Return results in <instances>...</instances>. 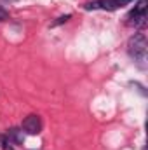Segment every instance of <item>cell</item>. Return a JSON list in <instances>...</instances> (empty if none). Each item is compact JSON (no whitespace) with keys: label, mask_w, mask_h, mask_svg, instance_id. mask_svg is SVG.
Segmentation results:
<instances>
[{"label":"cell","mask_w":148,"mask_h":150,"mask_svg":"<svg viewBox=\"0 0 148 150\" xmlns=\"http://www.w3.org/2000/svg\"><path fill=\"white\" fill-rule=\"evenodd\" d=\"M127 47H129V54H131V58L132 59H136V61H145L147 59V37L143 35V33H134L132 37L129 38V44H127Z\"/></svg>","instance_id":"obj_1"},{"label":"cell","mask_w":148,"mask_h":150,"mask_svg":"<svg viewBox=\"0 0 148 150\" xmlns=\"http://www.w3.org/2000/svg\"><path fill=\"white\" fill-rule=\"evenodd\" d=\"M21 127H23V131L28 133V134H38V133L42 131V120H40L38 115L32 113V115H28V117L23 120Z\"/></svg>","instance_id":"obj_2"},{"label":"cell","mask_w":148,"mask_h":150,"mask_svg":"<svg viewBox=\"0 0 148 150\" xmlns=\"http://www.w3.org/2000/svg\"><path fill=\"white\" fill-rule=\"evenodd\" d=\"M7 138H9V142H11V143H14V145H23V142H25L23 129H18V127H12V129H9V133H7Z\"/></svg>","instance_id":"obj_3"},{"label":"cell","mask_w":148,"mask_h":150,"mask_svg":"<svg viewBox=\"0 0 148 150\" xmlns=\"http://www.w3.org/2000/svg\"><path fill=\"white\" fill-rule=\"evenodd\" d=\"M129 25L131 26H136V28H143L147 25V12H143V14L129 12Z\"/></svg>","instance_id":"obj_4"},{"label":"cell","mask_w":148,"mask_h":150,"mask_svg":"<svg viewBox=\"0 0 148 150\" xmlns=\"http://www.w3.org/2000/svg\"><path fill=\"white\" fill-rule=\"evenodd\" d=\"M147 7H148V0H138L136 7H134L131 12H134V14H143V12H147Z\"/></svg>","instance_id":"obj_5"},{"label":"cell","mask_w":148,"mask_h":150,"mask_svg":"<svg viewBox=\"0 0 148 150\" xmlns=\"http://www.w3.org/2000/svg\"><path fill=\"white\" fill-rule=\"evenodd\" d=\"M70 18H72L70 14H66V16H61V18H58V19H56L54 23H51V26H58V25H63V23H66V21H68Z\"/></svg>","instance_id":"obj_6"},{"label":"cell","mask_w":148,"mask_h":150,"mask_svg":"<svg viewBox=\"0 0 148 150\" xmlns=\"http://www.w3.org/2000/svg\"><path fill=\"white\" fill-rule=\"evenodd\" d=\"M7 16H9V14H7V11L0 7V21H4V19H7Z\"/></svg>","instance_id":"obj_7"},{"label":"cell","mask_w":148,"mask_h":150,"mask_svg":"<svg viewBox=\"0 0 148 150\" xmlns=\"http://www.w3.org/2000/svg\"><path fill=\"white\" fill-rule=\"evenodd\" d=\"M7 150H12V149H7Z\"/></svg>","instance_id":"obj_8"}]
</instances>
